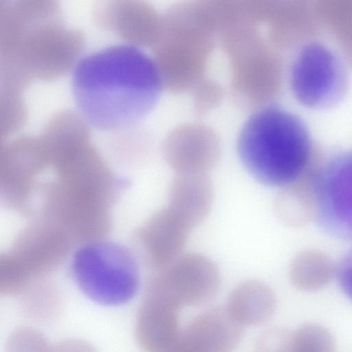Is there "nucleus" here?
Wrapping results in <instances>:
<instances>
[{
  "label": "nucleus",
  "mask_w": 352,
  "mask_h": 352,
  "mask_svg": "<svg viewBox=\"0 0 352 352\" xmlns=\"http://www.w3.org/2000/svg\"><path fill=\"white\" fill-rule=\"evenodd\" d=\"M331 259L315 250L304 251L293 260L290 279L295 287L304 291H315L323 287L336 274Z\"/></svg>",
  "instance_id": "17"
},
{
  "label": "nucleus",
  "mask_w": 352,
  "mask_h": 352,
  "mask_svg": "<svg viewBox=\"0 0 352 352\" xmlns=\"http://www.w3.org/2000/svg\"><path fill=\"white\" fill-rule=\"evenodd\" d=\"M182 307L160 286L152 283L142 318V336L145 345L155 351H173L180 329Z\"/></svg>",
  "instance_id": "12"
},
{
  "label": "nucleus",
  "mask_w": 352,
  "mask_h": 352,
  "mask_svg": "<svg viewBox=\"0 0 352 352\" xmlns=\"http://www.w3.org/2000/svg\"><path fill=\"white\" fill-rule=\"evenodd\" d=\"M190 230L167 208L157 212L144 230V239L154 266L164 268L177 257Z\"/></svg>",
  "instance_id": "13"
},
{
  "label": "nucleus",
  "mask_w": 352,
  "mask_h": 352,
  "mask_svg": "<svg viewBox=\"0 0 352 352\" xmlns=\"http://www.w3.org/2000/svg\"><path fill=\"white\" fill-rule=\"evenodd\" d=\"M211 191L205 182H176L169 197V210L190 230L207 216Z\"/></svg>",
  "instance_id": "15"
},
{
  "label": "nucleus",
  "mask_w": 352,
  "mask_h": 352,
  "mask_svg": "<svg viewBox=\"0 0 352 352\" xmlns=\"http://www.w3.org/2000/svg\"><path fill=\"white\" fill-rule=\"evenodd\" d=\"M85 43L82 33L65 25L58 13L8 15L0 24L1 80L24 88L58 79L73 70Z\"/></svg>",
  "instance_id": "2"
},
{
  "label": "nucleus",
  "mask_w": 352,
  "mask_h": 352,
  "mask_svg": "<svg viewBox=\"0 0 352 352\" xmlns=\"http://www.w3.org/2000/svg\"><path fill=\"white\" fill-rule=\"evenodd\" d=\"M73 279L90 300L107 306L130 302L140 286V271L132 252L110 241L90 242L73 255Z\"/></svg>",
  "instance_id": "5"
},
{
  "label": "nucleus",
  "mask_w": 352,
  "mask_h": 352,
  "mask_svg": "<svg viewBox=\"0 0 352 352\" xmlns=\"http://www.w3.org/2000/svg\"><path fill=\"white\" fill-rule=\"evenodd\" d=\"M72 72L77 113L89 126L103 131L139 124L156 106L164 87L153 57L124 43L82 56Z\"/></svg>",
  "instance_id": "1"
},
{
  "label": "nucleus",
  "mask_w": 352,
  "mask_h": 352,
  "mask_svg": "<svg viewBox=\"0 0 352 352\" xmlns=\"http://www.w3.org/2000/svg\"><path fill=\"white\" fill-rule=\"evenodd\" d=\"M313 217L326 232L352 242V150L340 152L311 172Z\"/></svg>",
  "instance_id": "8"
},
{
  "label": "nucleus",
  "mask_w": 352,
  "mask_h": 352,
  "mask_svg": "<svg viewBox=\"0 0 352 352\" xmlns=\"http://www.w3.org/2000/svg\"><path fill=\"white\" fill-rule=\"evenodd\" d=\"M162 16L153 57L164 87L180 91L195 86L201 80L217 35L195 0L179 1Z\"/></svg>",
  "instance_id": "4"
},
{
  "label": "nucleus",
  "mask_w": 352,
  "mask_h": 352,
  "mask_svg": "<svg viewBox=\"0 0 352 352\" xmlns=\"http://www.w3.org/2000/svg\"><path fill=\"white\" fill-rule=\"evenodd\" d=\"M154 280L182 307L210 301L220 285L215 264L206 256L195 253L179 256Z\"/></svg>",
  "instance_id": "10"
},
{
  "label": "nucleus",
  "mask_w": 352,
  "mask_h": 352,
  "mask_svg": "<svg viewBox=\"0 0 352 352\" xmlns=\"http://www.w3.org/2000/svg\"><path fill=\"white\" fill-rule=\"evenodd\" d=\"M330 346L329 333L318 326H305L289 335L287 347L293 351H329Z\"/></svg>",
  "instance_id": "18"
},
{
  "label": "nucleus",
  "mask_w": 352,
  "mask_h": 352,
  "mask_svg": "<svg viewBox=\"0 0 352 352\" xmlns=\"http://www.w3.org/2000/svg\"><path fill=\"white\" fill-rule=\"evenodd\" d=\"M242 326L226 308L206 310L196 316L181 330L174 352H226L242 336Z\"/></svg>",
  "instance_id": "11"
},
{
  "label": "nucleus",
  "mask_w": 352,
  "mask_h": 352,
  "mask_svg": "<svg viewBox=\"0 0 352 352\" xmlns=\"http://www.w3.org/2000/svg\"><path fill=\"white\" fill-rule=\"evenodd\" d=\"M336 275L342 290L352 300V250L341 260Z\"/></svg>",
  "instance_id": "19"
},
{
  "label": "nucleus",
  "mask_w": 352,
  "mask_h": 352,
  "mask_svg": "<svg viewBox=\"0 0 352 352\" xmlns=\"http://www.w3.org/2000/svg\"><path fill=\"white\" fill-rule=\"evenodd\" d=\"M345 63L340 51L320 36L296 47L289 72L296 100L313 109H323L340 102L348 86Z\"/></svg>",
  "instance_id": "7"
},
{
  "label": "nucleus",
  "mask_w": 352,
  "mask_h": 352,
  "mask_svg": "<svg viewBox=\"0 0 352 352\" xmlns=\"http://www.w3.org/2000/svg\"><path fill=\"white\" fill-rule=\"evenodd\" d=\"M47 1H58V0H47Z\"/></svg>",
  "instance_id": "20"
},
{
  "label": "nucleus",
  "mask_w": 352,
  "mask_h": 352,
  "mask_svg": "<svg viewBox=\"0 0 352 352\" xmlns=\"http://www.w3.org/2000/svg\"><path fill=\"white\" fill-rule=\"evenodd\" d=\"M276 307L272 289L258 280H248L230 294L226 309L241 326L257 325L269 320Z\"/></svg>",
  "instance_id": "14"
},
{
  "label": "nucleus",
  "mask_w": 352,
  "mask_h": 352,
  "mask_svg": "<svg viewBox=\"0 0 352 352\" xmlns=\"http://www.w3.org/2000/svg\"><path fill=\"white\" fill-rule=\"evenodd\" d=\"M222 49L227 56L233 87L239 96L261 107L273 98L280 86L283 61L282 54L260 27L239 25L219 34Z\"/></svg>",
  "instance_id": "6"
},
{
  "label": "nucleus",
  "mask_w": 352,
  "mask_h": 352,
  "mask_svg": "<svg viewBox=\"0 0 352 352\" xmlns=\"http://www.w3.org/2000/svg\"><path fill=\"white\" fill-rule=\"evenodd\" d=\"M236 146L243 166L263 185L285 188L309 171V130L301 118L280 107L257 108L243 124Z\"/></svg>",
  "instance_id": "3"
},
{
  "label": "nucleus",
  "mask_w": 352,
  "mask_h": 352,
  "mask_svg": "<svg viewBox=\"0 0 352 352\" xmlns=\"http://www.w3.org/2000/svg\"><path fill=\"white\" fill-rule=\"evenodd\" d=\"M94 17L104 30L141 48L153 47L162 29L163 16L146 0H99Z\"/></svg>",
  "instance_id": "9"
},
{
  "label": "nucleus",
  "mask_w": 352,
  "mask_h": 352,
  "mask_svg": "<svg viewBox=\"0 0 352 352\" xmlns=\"http://www.w3.org/2000/svg\"><path fill=\"white\" fill-rule=\"evenodd\" d=\"M323 32L334 40L347 65L352 67V0H314Z\"/></svg>",
  "instance_id": "16"
}]
</instances>
